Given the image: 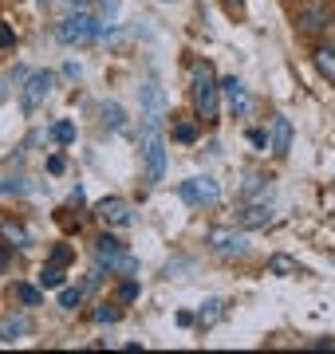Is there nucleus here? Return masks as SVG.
Wrapping results in <instances>:
<instances>
[{
  "label": "nucleus",
  "instance_id": "nucleus-1",
  "mask_svg": "<svg viewBox=\"0 0 335 354\" xmlns=\"http://www.w3.org/2000/svg\"><path fill=\"white\" fill-rule=\"evenodd\" d=\"M138 146H142V165H146V181L158 185L166 177V138H162V127L158 118H146L138 130Z\"/></svg>",
  "mask_w": 335,
  "mask_h": 354
},
{
  "label": "nucleus",
  "instance_id": "nucleus-28",
  "mask_svg": "<svg viewBox=\"0 0 335 354\" xmlns=\"http://www.w3.org/2000/svg\"><path fill=\"white\" fill-rule=\"evenodd\" d=\"M16 295H20V299H24V304H28V307H36V304H39V299H44V295H39V291H36V288H16Z\"/></svg>",
  "mask_w": 335,
  "mask_h": 354
},
{
  "label": "nucleus",
  "instance_id": "nucleus-21",
  "mask_svg": "<svg viewBox=\"0 0 335 354\" xmlns=\"http://www.w3.org/2000/svg\"><path fill=\"white\" fill-rule=\"evenodd\" d=\"M83 291H87V288H64V291H60V307L75 311V307L83 304Z\"/></svg>",
  "mask_w": 335,
  "mask_h": 354
},
{
  "label": "nucleus",
  "instance_id": "nucleus-35",
  "mask_svg": "<svg viewBox=\"0 0 335 354\" xmlns=\"http://www.w3.org/2000/svg\"><path fill=\"white\" fill-rule=\"evenodd\" d=\"M0 264H4V252H0Z\"/></svg>",
  "mask_w": 335,
  "mask_h": 354
},
{
  "label": "nucleus",
  "instance_id": "nucleus-14",
  "mask_svg": "<svg viewBox=\"0 0 335 354\" xmlns=\"http://www.w3.org/2000/svg\"><path fill=\"white\" fill-rule=\"evenodd\" d=\"M221 319H225V299H206L201 311H197V323H201V327H213Z\"/></svg>",
  "mask_w": 335,
  "mask_h": 354
},
{
  "label": "nucleus",
  "instance_id": "nucleus-16",
  "mask_svg": "<svg viewBox=\"0 0 335 354\" xmlns=\"http://www.w3.org/2000/svg\"><path fill=\"white\" fill-rule=\"evenodd\" d=\"M115 12H118V0H99V36H103V32H111Z\"/></svg>",
  "mask_w": 335,
  "mask_h": 354
},
{
  "label": "nucleus",
  "instance_id": "nucleus-9",
  "mask_svg": "<svg viewBox=\"0 0 335 354\" xmlns=\"http://www.w3.org/2000/svg\"><path fill=\"white\" fill-rule=\"evenodd\" d=\"M95 213L103 216V225H115V228L134 225V209H130V201H123V197H107V201H99Z\"/></svg>",
  "mask_w": 335,
  "mask_h": 354
},
{
  "label": "nucleus",
  "instance_id": "nucleus-26",
  "mask_svg": "<svg viewBox=\"0 0 335 354\" xmlns=\"http://www.w3.org/2000/svg\"><path fill=\"white\" fill-rule=\"evenodd\" d=\"M4 236H8V241H16V244H28V228L8 221V225H4Z\"/></svg>",
  "mask_w": 335,
  "mask_h": 354
},
{
  "label": "nucleus",
  "instance_id": "nucleus-12",
  "mask_svg": "<svg viewBox=\"0 0 335 354\" xmlns=\"http://www.w3.org/2000/svg\"><path fill=\"white\" fill-rule=\"evenodd\" d=\"M142 106H146V118H158V122H162V114H166V99H162V87H158L154 79L142 87Z\"/></svg>",
  "mask_w": 335,
  "mask_h": 354
},
{
  "label": "nucleus",
  "instance_id": "nucleus-2",
  "mask_svg": "<svg viewBox=\"0 0 335 354\" xmlns=\"http://www.w3.org/2000/svg\"><path fill=\"white\" fill-rule=\"evenodd\" d=\"M217 95H221V83H217V75H213V67L201 64L194 71V111H197V118L217 122Z\"/></svg>",
  "mask_w": 335,
  "mask_h": 354
},
{
  "label": "nucleus",
  "instance_id": "nucleus-33",
  "mask_svg": "<svg viewBox=\"0 0 335 354\" xmlns=\"http://www.w3.org/2000/svg\"><path fill=\"white\" fill-rule=\"evenodd\" d=\"M221 4H225L229 12H241V8H245V0H221Z\"/></svg>",
  "mask_w": 335,
  "mask_h": 354
},
{
  "label": "nucleus",
  "instance_id": "nucleus-32",
  "mask_svg": "<svg viewBox=\"0 0 335 354\" xmlns=\"http://www.w3.org/2000/svg\"><path fill=\"white\" fill-rule=\"evenodd\" d=\"M67 260H71V248H64V244H60V248L52 252V264H67Z\"/></svg>",
  "mask_w": 335,
  "mask_h": 354
},
{
  "label": "nucleus",
  "instance_id": "nucleus-8",
  "mask_svg": "<svg viewBox=\"0 0 335 354\" xmlns=\"http://www.w3.org/2000/svg\"><path fill=\"white\" fill-rule=\"evenodd\" d=\"M221 99L229 102V111H233V118H241V114H248L253 111V99H248V91H245V83L237 75H229V79H221Z\"/></svg>",
  "mask_w": 335,
  "mask_h": 354
},
{
  "label": "nucleus",
  "instance_id": "nucleus-5",
  "mask_svg": "<svg viewBox=\"0 0 335 354\" xmlns=\"http://www.w3.org/2000/svg\"><path fill=\"white\" fill-rule=\"evenodd\" d=\"M52 95V71H32L24 75V91H20V111L24 114H36L39 102Z\"/></svg>",
  "mask_w": 335,
  "mask_h": 354
},
{
  "label": "nucleus",
  "instance_id": "nucleus-19",
  "mask_svg": "<svg viewBox=\"0 0 335 354\" xmlns=\"http://www.w3.org/2000/svg\"><path fill=\"white\" fill-rule=\"evenodd\" d=\"M39 288H64V268L48 264L44 272H39Z\"/></svg>",
  "mask_w": 335,
  "mask_h": 354
},
{
  "label": "nucleus",
  "instance_id": "nucleus-7",
  "mask_svg": "<svg viewBox=\"0 0 335 354\" xmlns=\"http://www.w3.org/2000/svg\"><path fill=\"white\" fill-rule=\"evenodd\" d=\"M206 244L221 256H245L248 252V236L237 232V228H209L206 232Z\"/></svg>",
  "mask_w": 335,
  "mask_h": 354
},
{
  "label": "nucleus",
  "instance_id": "nucleus-22",
  "mask_svg": "<svg viewBox=\"0 0 335 354\" xmlns=\"http://www.w3.org/2000/svg\"><path fill=\"white\" fill-rule=\"evenodd\" d=\"M130 299H138V279L134 276H127L118 283V304H130Z\"/></svg>",
  "mask_w": 335,
  "mask_h": 354
},
{
  "label": "nucleus",
  "instance_id": "nucleus-29",
  "mask_svg": "<svg viewBox=\"0 0 335 354\" xmlns=\"http://www.w3.org/2000/svg\"><path fill=\"white\" fill-rule=\"evenodd\" d=\"M248 142H253L257 150H269V130H248Z\"/></svg>",
  "mask_w": 335,
  "mask_h": 354
},
{
  "label": "nucleus",
  "instance_id": "nucleus-3",
  "mask_svg": "<svg viewBox=\"0 0 335 354\" xmlns=\"http://www.w3.org/2000/svg\"><path fill=\"white\" fill-rule=\"evenodd\" d=\"M55 36H60V44H91V39H99V20L91 12H83V8H75L71 16L60 20Z\"/></svg>",
  "mask_w": 335,
  "mask_h": 354
},
{
  "label": "nucleus",
  "instance_id": "nucleus-27",
  "mask_svg": "<svg viewBox=\"0 0 335 354\" xmlns=\"http://www.w3.org/2000/svg\"><path fill=\"white\" fill-rule=\"evenodd\" d=\"M0 193H28L24 177H16V181H8V177H0Z\"/></svg>",
  "mask_w": 335,
  "mask_h": 354
},
{
  "label": "nucleus",
  "instance_id": "nucleus-18",
  "mask_svg": "<svg viewBox=\"0 0 335 354\" xmlns=\"http://www.w3.org/2000/svg\"><path fill=\"white\" fill-rule=\"evenodd\" d=\"M103 118L111 122V130H127V114L118 102H103Z\"/></svg>",
  "mask_w": 335,
  "mask_h": 354
},
{
  "label": "nucleus",
  "instance_id": "nucleus-4",
  "mask_svg": "<svg viewBox=\"0 0 335 354\" xmlns=\"http://www.w3.org/2000/svg\"><path fill=\"white\" fill-rule=\"evenodd\" d=\"M95 260L107 264V272H118V276H134V272H138V260H134L115 236H99V241H95Z\"/></svg>",
  "mask_w": 335,
  "mask_h": 354
},
{
  "label": "nucleus",
  "instance_id": "nucleus-15",
  "mask_svg": "<svg viewBox=\"0 0 335 354\" xmlns=\"http://www.w3.org/2000/svg\"><path fill=\"white\" fill-rule=\"evenodd\" d=\"M269 272H276V276H300L304 268H300L296 260H292V256L276 252V256H272V260H269Z\"/></svg>",
  "mask_w": 335,
  "mask_h": 354
},
{
  "label": "nucleus",
  "instance_id": "nucleus-17",
  "mask_svg": "<svg viewBox=\"0 0 335 354\" xmlns=\"http://www.w3.org/2000/svg\"><path fill=\"white\" fill-rule=\"evenodd\" d=\"M316 67H320L323 75L335 83V48H320V51H316Z\"/></svg>",
  "mask_w": 335,
  "mask_h": 354
},
{
  "label": "nucleus",
  "instance_id": "nucleus-13",
  "mask_svg": "<svg viewBox=\"0 0 335 354\" xmlns=\"http://www.w3.org/2000/svg\"><path fill=\"white\" fill-rule=\"evenodd\" d=\"M332 24V12H327V8H304V12H300V28H304V32H320V28H327Z\"/></svg>",
  "mask_w": 335,
  "mask_h": 354
},
{
  "label": "nucleus",
  "instance_id": "nucleus-36",
  "mask_svg": "<svg viewBox=\"0 0 335 354\" xmlns=\"http://www.w3.org/2000/svg\"><path fill=\"white\" fill-rule=\"evenodd\" d=\"M162 4H170V0H162Z\"/></svg>",
  "mask_w": 335,
  "mask_h": 354
},
{
  "label": "nucleus",
  "instance_id": "nucleus-30",
  "mask_svg": "<svg viewBox=\"0 0 335 354\" xmlns=\"http://www.w3.org/2000/svg\"><path fill=\"white\" fill-rule=\"evenodd\" d=\"M12 44H16V32L8 24H0V48H12Z\"/></svg>",
  "mask_w": 335,
  "mask_h": 354
},
{
  "label": "nucleus",
  "instance_id": "nucleus-24",
  "mask_svg": "<svg viewBox=\"0 0 335 354\" xmlns=\"http://www.w3.org/2000/svg\"><path fill=\"white\" fill-rule=\"evenodd\" d=\"M24 330H28V319H12L8 327L0 330V342H12V335H24Z\"/></svg>",
  "mask_w": 335,
  "mask_h": 354
},
{
  "label": "nucleus",
  "instance_id": "nucleus-6",
  "mask_svg": "<svg viewBox=\"0 0 335 354\" xmlns=\"http://www.w3.org/2000/svg\"><path fill=\"white\" fill-rule=\"evenodd\" d=\"M178 193H181V201H190V205H217L221 201V185L213 181V177H206V174L181 181Z\"/></svg>",
  "mask_w": 335,
  "mask_h": 354
},
{
  "label": "nucleus",
  "instance_id": "nucleus-20",
  "mask_svg": "<svg viewBox=\"0 0 335 354\" xmlns=\"http://www.w3.org/2000/svg\"><path fill=\"white\" fill-rule=\"evenodd\" d=\"M52 138L60 142V146H71V142H75V122H67V118H64V122H55Z\"/></svg>",
  "mask_w": 335,
  "mask_h": 354
},
{
  "label": "nucleus",
  "instance_id": "nucleus-23",
  "mask_svg": "<svg viewBox=\"0 0 335 354\" xmlns=\"http://www.w3.org/2000/svg\"><path fill=\"white\" fill-rule=\"evenodd\" d=\"M118 319H123V311H118L115 304H103L95 311V323H118Z\"/></svg>",
  "mask_w": 335,
  "mask_h": 354
},
{
  "label": "nucleus",
  "instance_id": "nucleus-25",
  "mask_svg": "<svg viewBox=\"0 0 335 354\" xmlns=\"http://www.w3.org/2000/svg\"><path fill=\"white\" fill-rule=\"evenodd\" d=\"M194 138H197L194 122H178V127H174V142H194Z\"/></svg>",
  "mask_w": 335,
  "mask_h": 354
},
{
  "label": "nucleus",
  "instance_id": "nucleus-34",
  "mask_svg": "<svg viewBox=\"0 0 335 354\" xmlns=\"http://www.w3.org/2000/svg\"><path fill=\"white\" fill-rule=\"evenodd\" d=\"M67 4H75V8H79V4H83V0H67Z\"/></svg>",
  "mask_w": 335,
  "mask_h": 354
},
{
  "label": "nucleus",
  "instance_id": "nucleus-11",
  "mask_svg": "<svg viewBox=\"0 0 335 354\" xmlns=\"http://www.w3.org/2000/svg\"><path fill=\"white\" fill-rule=\"evenodd\" d=\"M272 205H264V201H253V205H245L241 213H237V225L241 228H264V225H272Z\"/></svg>",
  "mask_w": 335,
  "mask_h": 354
},
{
  "label": "nucleus",
  "instance_id": "nucleus-10",
  "mask_svg": "<svg viewBox=\"0 0 335 354\" xmlns=\"http://www.w3.org/2000/svg\"><path fill=\"white\" fill-rule=\"evenodd\" d=\"M269 150L276 153V158H288V150H292V122H288L284 114H276V118H272V130H269Z\"/></svg>",
  "mask_w": 335,
  "mask_h": 354
},
{
  "label": "nucleus",
  "instance_id": "nucleus-31",
  "mask_svg": "<svg viewBox=\"0 0 335 354\" xmlns=\"http://www.w3.org/2000/svg\"><path fill=\"white\" fill-rule=\"evenodd\" d=\"M64 153H52V158H48V174H64Z\"/></svg>",
  "mask_w": 335,
  "mask_h": 354
}]
</instances>
